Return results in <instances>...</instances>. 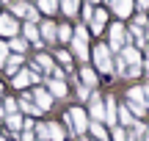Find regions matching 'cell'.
Listing matches in <instances>:
<instances>
[{"label": "cell", "instance_id": "6da1fadb", "mask_svg": "<svg viewBox=\"0 0 149 141\" xmlns=\"http://www.w3.org/2000/svg\"><path fill=\"white\" fill-rule=\"evenodd\" d=\"M91 58H94V64H97V69H100V72L113 75V58H111L108 44H97V47L91 50Z\"/></svg>", "mask_w": 149, "mask_h": 141}, {"label": "cell", "instance_id": "7a4b0ae2", "mask_svg": "<svg viewBox=\"0 0 149 141\" xmlns=\"http://www.w3.org/2000/svg\"><path fill=\"white\" fill-rule=\"evenodd\" d=\"M127 47V31H124L122 22H116V25L111 28V44H108V50H116V53H122V50Z\"/></svg>", "mask_w": 149, "mask_h": 141}, {"label": "cell", "instance_id": "3957f363", "mask_svg": "<svg viewBox=\"0 0 149 141\" xmlns=\"http://www.w3.org/2000/svg\"><path fill=\"white\" fill-rule=\"evenodd\" d=\"M69 122H72V133H77V136H83V133L88 130V125H91L83 108H72L69 111Z\"/></svg>", "mask_w": 149, "mask_h": 141}, {"label": "cell", "instance_id": "277c9868", "mask_svg": "<svg viewBox=\"0 0 149 141\" xmlns=\"http://www.w3.org/2000/svg\"><path fill=\"white\" fill-rule=\"evenodd\" d=\"M17 33H19L17 20H14L11 14H0V36H11V39H14Z\"/></svg>", "mask_w": 149, "mask_h": 141}, {"label": "cell", "instance_id": "5b68a950", "mask_svg": "<svg viewBox=\"0 0 149 141\" xmlns=\"http://www.w3.org/2000/svg\"><path fill=\"white\" fill-rule=\"evenodd\" d=\"M91 122H105V103L97 91H91Z\"/></svg>", "mask_w": 149, "mask_h": 141}, {"label": "cell", "instance_id": "8992f818", "mask_svg": "<svg viewBox=\"0 0 149 141\" xmlns=\"http://www.w3.org/2000/svg\"><path fill=\"white\" fill-rule=\"evenodd\" d=\"M133 6H135V0H111L113 14H116V17H122V20H127V17L133 14Z\"/></svg>", "mask_w": 149, "mask_h": 141}, {"label": "cell", "instance_id": "52a82bcc", "mask_svg": "<svg viewBox=\"0 0 149 141\" xmlns=\"http://www.w3.org/2000/svg\"><path fill=\"white\" fill-rule=\"evenodd\" d=\"M33 103H36V108L42 111V114L53 108V97H50V91H44V89H36V91H33Z\"/></svg>", "mask_w": 149, "mask_h": 141}, {"label": "cell", "instance_id": "ba28073f", "mask_svg": "<svg viewBox=\"0 0 149 141\" xmlns=\"http://www.w3.org/2000/svg\"><path fill=\"white\" fill-rule=\"evenodd\" d=\"M39 77H42V75H39L36 69H31V72H17L11 83H14V89H25V86H28L31 80H39Z\"/></svg>", "mask_w": 149, "mask_h": 141}, {"label": "cell", "instance_id": "9c48e42d", "mask_svg": "<svg viewBox=\"0 0 149 141\" xmlns=\"http://www.w3.org/2000/svg\"><path fill=\"white\" fill-rule=\"evenodd\" d=\"M116 114H119V108H116V100H113V97H108V100H105V125H111V127H119V119H116Z\"/></svg>", "mask_w": 149, "mask_h": 141}, {"label": "cell", "instance_id": "30bf717a", "mask_svg": "<svg viewBox=\"0 0 149 141\" xmlns=\"http://www.w3.org/2000/svg\"><path fill=\"white\" fill-rule=\"evenodd\" d=\"M39 36H42V42H58V28H55V22H42Z\"/></svg>", "mask_w": 149, "mask_h": 141}, {"label": "cell", "instance_id": "8fae6325", "mask_svg": "<svg viewBox=\"0 0 149 141\" xmlns=\"http://www.w3.org/2000/svg\"><path fill=\"white\" fill-rule=\"evenodd\" d=\"M17 105H19V111H25V114H31V116H39V114H42V111L36 108V103H33L31 94H22V97L17 100Z\"/></svg>", "mask_w": 149, "mask_h": 141}, {"label": "cell", "instance_id": "7c38bea8", "mask_svg": "<svg viewBox=\"0 0 149 141\" xmlns=\"http://www.w3.org/2000/svg\"><path fill=\"white\" fill-rule=\"evenodd\" d=\"M119 55H122V61H124L127 66H141V53H138L135 47H124Z\"/></svg>", "mask_w": 149, "mask_h": 141}, {"label": "cell", "instance_id": "4fadbf2b", "mask_svg": "<svg viewBox=\"0 0 149 141\" xmlns=\"http://www.w3.org/2000/svg\"><path fill=\"white\" fill-rule=\"evenodd\" d=\"M105 22H108V11H105V8H97L94 17H91V31H94V33H102Z\"/></svg>", "mask_w": 149, "mask_h": 141}, {"label": "cell", "instance_id": "5bb4252c", "mask_svg": "<svg viewBox=\"0 0 149 141\" xmlns=\"http://www.w3.org/2000/svg\"><path fill=\"white\" fill-rule=\"evenodd\" d=\"M33 69H36L39 75H42V72H50V75H53L55 64H53V58H50V55H36V66H33Z\"/></svg>", "mask_w": 149, "mask_h": 141}, {"label": "cell", "instance_id": "9a60e30c", "mask_svg": "<svg viewBox=\"0 0 149 141\" xmlns=\"http://www.w3.org/2000/svg\"><path fill=\"white\" fill-rule=\"evenodd\" d=\"M80 83H83V86H88V89H94L97 83V72L94 69H88V66H80Z\"/></svg>", "mask_w": 149, "mask_h": 141}, {"label": "cell", "instance_id": "2e32d148", "mask_svg": "<svg viewBox=\"0 0 149 141\" xmlns=\"http://www.w3.org/2000/svg\"><path fill=\"white\" fill-rule=\"evenodd\" d=\"M116 119H119V127H124V130L135 125V119H133V114H130V108H127V105H122V108H119Z\"/></svg>", "mask_w": 149, "mask_h": 141}, {"label": "cell", "instance_id": "e0dca14e", "mask_svg": "<svg viewBox=\"0 0 149 141\" xmlns=\"http://www.w3.org/2000/svg\"><path fill=\"white\" fill-rule=\"evenodd\" d=\"M72 53L77 55L80 61H88V58H91V50H88V44H86V42H77V39H72Z\"/></svg>", "mask_w": 149, "mask_h": 141}, {"label": "cell", "instance_id": "ac0fdd59", "mask_svg": "<svg viewBox=\"0 0 149 141\" xmlns=\"http://www.w3.org/2000/svg\"><path fill=\"white\" fill-rule=\"evenodd\" d=\"M22 33H25V39H28V42H33L36 47H42V39H39V28L33 25V22H28V25L22 28Z\"/></svg>", "mask_w": 149, "mask_h": 141}, {"label": "cell", "instance_id": "d6986e66", "mask_svg": "<svg viewBox=\"0 0 149 141\" xmlns=\"http://www.w3.org/2000/svg\"><path fill=\"white\" fill-rule=\"evenodd\" d=\"M88 130H91V136H94V141H108V130H105L102 122H91Z\"/></svg>", "mask_w": 149, "mask_h": 141}, {"label": "cell", "instance_id": "ffe728a7", "mask_svg": "<svg viewBox=\"0 0 149 141\" xmlns=\"http://www.w3.org/2000/svg\"><path fill=\"white\" fill-rule=\"evenodd\" d=\"M28 8H31V6L25 3V0H11V17H28Z\"/></svg>", "mask_w": 149, "mask_h": 141}, {"label": "cell", "instance_id": "44dd1931", "mask_svg": "<svg viewBox=\"0 0 149 141\" xmlns=\"http://www.w3.org/2000/svg\"><path fill=\"white\" fill-rule=\"evenodd\" d=\"M22 61H25V58H22V55H11V58H8V61H6V64H3V66H6V72H8V75H11V77H14V75H17V72H19V66H22Z\"/></svg>", "mask_w": 149, "mask_h": 141}, {"label": "cell", "instance_id": "7402d4cb", "mask_svg": "<svg viewBox=\"0 0 149 141\" xmlns=\"http://www.w3.org/2000/svg\"><path fill=\"white\" fill-rule=\"evenodd\" d=\"M50 86V97H66V83L64 80H47Z\"/></svg>", "mask_w": 149, "mask_h": 141}, {"label": "cell", "instance_id": "603a6c76", "mask_svg": "<svg viewBox=\"0 0 149 141\" xmlns=\"http://www.w3.org/2000/svg\"><path fill=\"white\" fill-rule=\"evenodd\" d=\"M127 103H133V105H144V89L141 86H133L127 91Z\"/></svg>", "mask_w": 149, "mask_h": 141}, {"label": "cell", "instance_id": "cb8c5ba5", "mask_svg": "<svg viewBox=\"0 0 149 141\" xmlns=\"http://www.w3.org/2000/svg\"><path fill=\"white\" fill-rule=\"evenodd\" d=\"M6 125H8V130L14 133V138L19 136V130H22V119L17 114H11V116H6Z\"/></svg>", "mask_w": 149, "mask_h": 141}, {"label": "cell", "instance_id": "d4e9b609", "mask_svg": "<svg viewBox=\"0 0 149 141\" xmlns=\"http://www.w3.org/2000/svg\"><path fill=\"white\" fill-rule=\"evenodd\" d=\"M80 8V0H61V11L66 17H74V11Z\"/></svg>", "mask_w": 149, "mask_h": 141}, {"label": "cell", "instance_id": "484cf974", "mask_svg": "<svg viewBox=\"0 0 149 141\" xmlns=\"http://www.w3.org/2000/svg\"><path fill=\"white\" fill-rule=\"evenodd\" d=\"M36 6L44 11V14H55V8H58V0H36Z\"/></svg>", "mask_w": 149, "mask_h": 141}, {"label": "cell", "instance_id": "4316f807", "mask_svg": "<svg viewBox=\"0 0 149 141\" xmlns=\"http://www.w3.org/2000/svg\"><path fill=\"white\" fill-rule=\"evenodd\" d=\"M50 141H64V127L58 122H50Z\"/></svg>", "mask_w": 149, "mask_h": 141}, {"label": "cell", "instance_id": "83f0119b", "mask_svg": "<svg viewBox=\"0 0 149 141\" xmlns=\"http://www.w3.org/2000/svg\"><path fill=\"white\" fill-rule=\"evenodd\" d=\"M8 50H14V55H19L22 50H25V39H19V36H14L8 42Z\"/></svg>", "mask_w": 149, "mask_h": 141}, {"label": "cell", "instance_id": "f1b7e54d", "mask_svg": "<svg viewBox=\"0 0 149 141\" xmlns=\"http://www.w3.org/2000/svg\"><path fill=\"white\" fill-rule=\"evenodd\" d=\"M17 108H19V105H17V100H14V97H8V100H3V111H6V116H11V114H17Z\"/></svg>", "mask_w": 149, "mask_h": 141}, {"label": "cell", "instance_id": "f546056e", "mask_svg": "<svg viewBox=\"0 0 149 141\" xmlns=\"http://www.w3.org/2000/svg\"><path fill=\"white\" fill-rule=\"evenodd\" d=\"M72 39V28L69 25H58V42H69Z\"/></svg>", "mask_w": 149, "mask_h": 141}, {"label": "cell", "instance_id": "4dcf8cb0", "mask_svg": "<svg viewBox=\"0 0 149 141\" xmlns=\"http://www.w3.org/2000/svg\"><path fill=\"white\" fill-rule=\"evenodd\" d=\"M36 136L39 141H50V125H36Z\"/></svg>", "mask_w": 149, "mask_h": 141}, {"label": "cell", "instance_id": "1f68e13d", "mask_svg": "<svg viewBox=\"0 0 149 141\" xmlns=\"http://www.w3.org/2000/svg\"><path fill=\"white\" fill-rule=\"evenodd\" d=\"M55 58H58V61H61V64H64V66H66V72H72V66H69V64H72V55H69V53H66V50H61V53H58V55H55Z\"/></svg>", "mask_w": 149, "mask_h": 141}, {"label": "cell", "instance_id": "d6a6232c", "mask_svg": "<svg viewBox=\"0 0 149 141\" xmlns=\"http://www.w3.org/2000/svg\"><path fill=\"white\" fill-rule=\"evenodd\" d=\"M77 97H80V100H88V97H91V89H88V86H83L80 80H77Z\"/></svg>", "mask_w": 149, "mask_h": 141}, {"label": "cell", "instance_id": "836d02e7", "mask_svg": "<svg viewBox=\"0 0 149 141\" xmlns=\"http://www.w3.org/2000/svg\"><path fill=\"white\" fill-rule=\"evenodd\" d=\"M113 141H127V130L124 127H113Z\"/></svg>", "mask_w": 149, "mask_h": 141}, {"label": "cell", "instance_id": "e575fe53", "mask_svg": "<svg viewBox=\"0 0 149 141\" xmlns=\"http://www.w3.org/2000/svg\"><path fill=\"white\" fill-rule=\"evenodd\" d=\"M91 17H94V8H91V3H86V6H83V20L91 22Z\"/></svg>", "mask_w": 149, "mask_h": 141}, {"label": "cell", "instance_id": "d590c367", "mask_svg": "<svg viewBox=\"0 0 149 141\" xmlns=\"http://www.w3.org/2000/svg\"><path fill=\"white\" fill-rule=\"evenodd\" d=\"M141 75V66H127V72H124V77H138Z\"/></svg>", "mask_w": 149, "mask_h": 141}, {"label": "cell", "instance_id": "8d00e7d4", "mask_svg": "<svg viewBox=\"0 0 149 141\" xmlns=\"http://www.w3.org/2000/svg\"><path fill=\"white\" fill-rule=\"evenodd\" d=\"M6 58H8V44L0 42V64H6Z\"/></svg>", "mask_w": 149, "mask_h": 141}, {"label": "cell", "instance_id": "74e56055", "mask_svg": "<svg viewBox=\"0 0 149 141\" xmlns=\"http://www.w3.org/2000/svg\"><path fill=\"white\" fill-rule=\"evenodd\" d=\"M19 138H22V141H33V133H31V130H22Z\"/></svg>", "mask_w": 149, "mask_h": 141}, {"label": "cell", "instance_id": "f35d334b", "mask_svg": "<svg viewBox=\"0 0 149 141\" xmlns=\"http://www.w3.org/2000/svg\"><path fill=\"white\" fill-rule=\"evenodd\" d=\"M135 6H138L141 11H146V8H149V0H135Z\"/></svg>", "mask_w": 149, "mask_h": 141}, {"label": "cell", "instance_id": "ab89813d", "mask_svg": "<svg viewBox=\"0 0 149 141\" xmlns=\"http://www.w3.org/2000/svg\"><path fill=\"white\" fill-rule=\"evenodd\" d=\"M144 105H146V111H149V86L144 89Z\"/></svg>", "mask_w": 149, "mask_h": 141}, {"label": "cell", "instance_id": "60d3db41", "mask_svg": "<svg viewBox=\"0 0 149 141\" xmlns=\"http://www.w3.org/2000/svg\"><path fill=\"white\" fill-rule=\"evenodd\" d=\"M144 58H146L144 64H146V75H149V47H146V55H144Z\"/></svg>", "mask_w": 149, "mask_h": 141}, {"label": "cell", "instance_id": "b9f144b4", "mask_svg": "<svg viewBox=\"0 0 149 141\" xmlns=\"http://www.w3.org/2000/svg\"><path fill=\"white\" fill-rule=\"evenodd\" d=\"M144 39H149V25H146V28H144Z\"/></svg>", "mask_w": 149, "mask_h": 141}, {"label": "cell", "instance_id": "7bdbcfd3", "mask_svg": "<svg viewBox=\"0 0 149 141\" xmlns=\"http://www.w3.org/2000/svg\"><path fill=\"white\" fill-rule=\"evenodd\" d=\"M144 141H149V125H146V133H144Z\"/></svg>", "mask_w": 149, "mask_h": 141}, {"label": "cell", "instance_id": "ee69618b", "mask_svg": "<svg viewBox=\"0 0 149 141\" xmlns=\"http://www.w3.org/2000/svg\"><path fill=\"white\" fill-rule=\"evenodd\" d=\"M0 3H11V0H0Z\"/></svg>", "mask_w": 149, "mask_h": 141}, {"label": "cell", "instance_id": "f6af8a7d", "mask_svg": "<svg viewBox=\"0 0 149 141\" xmlns=\"http://www.w3.org/2000/svg\"><path fill=\"white\" fill-rule=\"evenodd\" d=\"M88 3H100V0H88Z\"/></svg>", "mask_w": 149, "mask_h": 141}, {"label": "cell", "instance_id": "bcb514c9", "mask_svg": "<svg viewBox=\"0 0 149 141\" xmlns=\"http://www.w3.org/2000/svg\"><path fill=\"white\" fill-rule=\"evenodd\" d=\"M0 91H3V86H0Z\"/></svg>", "mask_w": 149, "mask_h": 141}, {"label": "cell", "instance_id": "7dc6e473", "mask_svg": "<svg viewBox=\"0 0 149 141\" xmlns=\"http://www.w3.org/2000/svg\"><path fill=\"white\" fill-rule=\"evenodd\" d=\"M0 66H3V64H0Z\"/></svg>", "mask_w": 149, "mask_h": 141}]
</instances>
